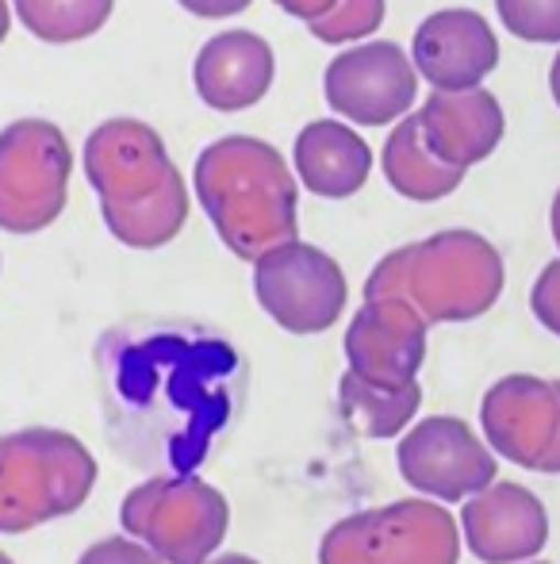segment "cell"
<instances>
[{"mask_svg":"<svg viewBox=\"0 0 560 564\" xmlns=\"http://www.w3.org/2000/svg\"><path fill=\"white\" fill-rule=\"evenodd\" d=\"M426 330H430V323L407 300H365L345 327L342 341L350 372H358L361 380L376 388L415 384L426 361Z\"/></svg>","mask_w":560,"mask_h":564,"instance_id":"12","label":"cell"},{"mask_svg":"<svg viewBox=\"0 0 560 564\" xmlns=\"http://www.w3.org/2000/svg\"><path fill=\"white\" fill-rule=\"evenodd\" d=\"M105 224L116 242L131 246V250H162V246H169L188 224L185 177H177L169 188H162L154 200L139 204V208L120 212V216H105Z\"/></svg>","mask_w":560,"mask_h":564,"instance_id":"21","label":"cell"},{"mask_svg":"<svg viewBox=\"0 0 560 564\" xmlns=\"http://www.w3.org/2000/svg\"><path fill=\"white\" fill-rule=\"evenodd\" d=\"M277 8H284L288 15H296V20H304V23H315V20H322V15H330L334 12L342 0H273Z\"/></svg>","mask_w":560,"mask_h":564,"instance_id":"29","label":"cell"},{"mask_svg":"<svg viewBox=\"0 0 560 564\" xmlns=\"http://www.w3.org/2000/svg\"><path fill=\"white\" fill-rule=\"evenodd\" d=\"M208 564H262V561L246 557V553H219V557H211Z\"/></svg>","mask_w":560,"mask_h":564,"instance_id":"31","label":"cell"},{"mask_svg":"<svg viewBox=\"0 0 560 564\" xmlns=\"http://www.w3.org/2000/svg\"><path fill=\"white\" fill-rule=\"evenodd\" d=\"M461 534L472 557L484 564L534 561L549 542L546 503L530 488L495 480L461 507Z\"/></svg>","mask_w":560,"mask_h":564,"instance_id":"14","label":"cell"},{"mask_svg":"<svg viewBox=\"0 0 560 564\" xmlns=\"http://www.w3.org/2000/svg\"><path fill=\"white\" fill-rule=\"evenodd\" d=\"M503 284V253L476 230L453 227L384 253L365 281V300L399 296L426 323H472L492 312Z\"/></svg>","mask_w":560,"mask_h":564,"instance_id":"3","label":"cell"},{"mask_svg":"<svg viewBox=\"0 0 560 564\" xmlns=\"http://www.w3.org/2000/svg\"><path fill=\"white\" fill-rule=\"evenodd\" d=\"M381 165H384L388 185L396 188L404 200H415V204L446 200L464 181V170H453V165L438 162V158L426 150L419 116H404L396 123V131H388L384 150H381Z\"/></svg>","mask_w":560,"mask_h":564,"instance_id":"19","label":"cell"},{"mask_svg":"<svg viewBox=\"0 0 560 564\" xmlns=\"http://www.w3.org/2000/svg\"><path fill=\"white\" fill-rule=\"evenodd\" d=\"M384 23V0H342L330 15L307 23L319 43H358V39L376 35Z\"/></svg>","mask_w":560,"mask_h":564,"instance_id":"23","label":"cell"},{"mask_svg":"<svg viewBox=\"0 0 560 564\" xmlns=\"http://www.w3.org/2000/svg\"><path fill=\"white\" fill-rule=\"evenodd\" d=\"M369 564H457L461 530L438 499H396L365 511Z\"/></svg>","mask_w":560,"mask_h":564,"instance_id":"15","label":"cell"},{"mask_svg":"<svg viewBox=\"0 0 560 564\" xmlns=\"http://www.w3.org/2000/svg\"><path fill=\"white\" fill-rule=\"evenodd\" d=\"M74 150L51 119H15L0 131V230L39 235L66 212Z\"/></svg>","mask_w":560,"mask_h":564,"instance_id":"6","label":"cell"},{"mask_svg":"<svg viewBox=\"0 0 560 564\" xmlns=\"http://www.w3.org/2000/svg\"><path fill=\"white\" fill-rule=\"evenodd\" d=\"M523 564H546V561H523Z\"/></svg>","mask_w":560,"mask_h":564,"instance_id":"36","label":"cell"},{"mask_svg":"<svg viewBox=\"0 0 560 564\" xmlns=\"http://www.w3.org/2000/svg\"><path fill=\"white\" fill-rule=\"evenodd\" d=\"M193 188L234 258L257 261L296 238L299 185L273 142L254 134L216 139L196 158Z\"/></svg>","mask_w":560,"mask_h":564,"instance_id":"2","label":"cell"},{"mask_svg":"<svg viewBox=\"0 0 560 564\" xmlns=\"http://www.w3.org/2000/svg\"><path fill=\"white\" fill-rule=\"evenodd\" d=\"M557 388H560V380H557ZM541 473H560V426H557V442H553V449H549L546 468H541Z\"/></svg>","mask_w":560,"mask_h":564,"instance_id":"30","label":"cell"},{"mask_svg":"<svg viewBox=\"0 0 560 564\" xmlns=\"http://www.w3.org/2000/svg\"><path fill=\"white\" fill-rule=\"evenodd\" d=\"M399 476L438 503L472 499L495 484V449L457 415H430L399 438Z\"/></svg>","mask_w":560,"mask_h":564,"instance_id":"10","label":"cell"},{"mask_svg":"<svg viewBox=\"0 0 560 564\" xmlns=\"http://www.w3.org/2000/svg\"><path fill=\"white\" fill-rule=\"evenodd\" d=\"M85 177L100 200V216H120L154 200L180 177L162 134L131 116L105 119L85 139Z\"/></svg>","mask_w":560,"mask_h":564,"instance_id":"8","label":"cell"},{"mask_svg":"<svg viewBox=\"0 0 560 564\" xmlns=\"http://www.w3.org/2000/svg\"><path fill=\"white\" fill-rule=\"evenodd\" d=\"M549 89H553V100H557V108H560V54L553 58V69H549Z\"/></svg>","mask_w":560,"mask_h":564,"instance_id":"33","label":"cell"},{"mask_svg":"<svg viewBox=\"0 0 560 564\" xmlns=\"http://www.w3.org/2000/svg\"><path fill=\"white\" fill-rule=\"evenodd\" d=\"M411 62L433 93H469L499 66V39L472 8H441L415 28Z\"/></svg>","mask_w":560,"mask_h":564,"instance_id":"13","label":"cell"},{"mask_svg":"<svg viewBox=\"0 0 560 564\" xmlns=\"http://www.w3.org/2000/svg\"><path fill=\"white\" fill-rule=\"evenodd\" d=\"M254 292L265 315L288 335L330 330L350 300L342 265L304 238L273 246L254 261Z\"/></svg>","mask_w":560,"mask_h":564,"instance_id":"7","label":"cell"},{"mask_svg":"<svg viewBox=\"0 0 560 564\" xmlns=\"http://www.w3.org/2000/svg\"><path fill=\"white\" fill-rule=\"evenodd\" d=\"M415 116H419L426 150L453 170L487 162L507 131L503 105L484 85L469 93H430Z\"/></svg>","mask_w":560,"mask_h":564,"instance_id":"16","label":"cell"},{"mask_svg":"<svg viewBox=\"0 0 560 564\" xmlns=\"http://www.w3.org/2000/svg\"><path fill=\"white\" fill-rule=\"evenodd\" d=\"M495 12L523 43H560V0H495Z\"/></svg>","mask_w":560,"mask_h":564,"instance_id":"24","label":"cell"},{"mask_svg":"<svg viewBox=\"0 0 560 564\" xmlns=\"http://www.w3.org/2000/svg\"><path fill=\"white\" fill-rule=\"evenodd\" d=\"M549 224H553V238H557V246H560V188H557V196H553V212H549Z\"/></svg>","mask_w":560,"mask_h":564,"instance_id":"34","label":"cell"},{"mask_svg":"<svg viewBox=\"0 0 560 564\" xmlns=\"http://www.w3.org/2000/svg\"><path fill=\"white\" fill-rule=\"evenodd\" d=\"M97 484V457L81 438L28 426L0 438V534H28L81 511Z\"/></svg>","mask_w":560,"mask_h":564,"instance_id":"4","label":"cell"},{"mask_svg":"<svg viewBox=\"0 0 560 564\" xmlns=\"http://www.w3.org/2000/svg\"><path fill=\"white\" fill-rule=\"evenodd\" d=\"M20 23L54 46L81 43L112 20L116 0H12Z\"/></svg>","mask_w":560,"mask_h":564,"instance_id":"22","label":"cell"},{"mask_svg":"<svg viewBox=\"0 0 560 564\" xmlns=\"http://www.w3.org/2000/svg\"><path fill=\"white\" fill-rule=\"evenodd\" d=\"M338 403H342L345 423L365 438H396L407 431V423L415 419L422 403L419 380L404 388H376L369 380H361L358 372H345L338 380Z\"/></svg>","mask_w":560,"mask_h":564,"instance_id":"20","label":"cell"},{"mask_svg":"<svg viewBox=\"0 0 560 564\" xmlns=\"http://www.w3.org/2000/svg\"><path fill=\"white\" fill-rule=\"evenodd\" d=\"M277 77L273 46L257 31H223L196 54V93L216 112H246L262 105Z\"/></svg>","mask_w":560,"mask_h":564,"instance_id":"17","label":"cell"},{"mask_svg":"<svg viewBox=\"0 0 560 564\" xmlns=\"http://www.w3.org/2000/svg\"><path fill=\"white\" fill-rule=\"evenodd\" d=\"M8 31H12V4L0 0V43L8 39Z\"/></svg>","mask_w":560,"mask_h":564,"instance_id":"32","label":"cell"},{"mask_svg":"<svg viewBox=\"0 0 560 564\" xmlns=\"http://www.w3.org/2000/svg\"><path fill=\"white\" fill-rule=\"evenodd\" d=\"M120 527L165 564H208L231 527V507L200 476H146L128 491Z\"/></svg>","mask_w":560,"mask_h":564,"instance_id":"5","label":"cell"},{"mask_svg":"<svg viewBox=\"0 0 560 564\" xmlns=\"http://www.w3.org/2000/svg\"><path fill=\"white\" fill-rule=\"evenodd\" d=\"M319 564H369V553H365V511L345 514L342 522H334V527L322 534Z\"/></svg>","mask_w":560,"mask_h":564,"instance_id":"25","label":"cell"},{"mask_svg":"<svg viewBox=\"0 0 560 564\" xmlns=\"http://www.w3.org/2000/svg\"><path fill=\"white\" fill-rule=\"evenodd\" d=\"M530 307H534V319H538L549 335L560 338V258H553L538 273V281H534V289H530Z\"/></svg>","mask_w":560,"mask_h":564,"instance_id":"27","label":"cell"},{"mask_svg":"<svg viewBox=\"0 0 560 564\" xmlns=\"http://www.w3.org/2000/svg\"><path fill=\"white\" fill-rule=\"evenodd\" d=\"M0 564H15L12 557H4V553H0Z\"/></svg>","mask_w":560,"mask_h":564,"instance_id":"35","label":"cell"},{"mask_svg":"<svg viewBox=\"0 0 560 564\" xmlns=\"http://www.w3.org/2000/svg\"><path fill=\"white\" fill-rule=\"evenodd\" d=\"M480 426H484L487 446L499 457L541 473L560 426L557 380L530 377V372H510L495 380L480 403Z\"/></svg>","mask_w":560,"mask_h":564,"instance_id":"11","label":"cell"},{"mask_svg":"<svg viewBox=\"0 0 560 564\" xmlns=\"http://www.w3.org/2000/svg\"><path fill=\"white\" fill-rule=\"evenodd\" d=\"M327 105L342 119L361 127L399 123L419 100V69L404 46L388 39L358 43L342 51L322 74Z\"/></svg>","mask_w":560,"mask_h":564,"instance_id":"9","label":"cell"},{"mask_svg":"<svg viewBox=\"0 0 560 564\" xmlns=\"http://www.w3.org/2000/svg\"><path fill=\"white\" fill-rule=\"evenodd\" d=\"M77 564H165V561L157 557L150 545H142L139 538L116 534V538H105V542L89 545V550L77 557Z\"/></svg>","mask_w":560,"mask_h":564,"instance_id":"26","label":"cell"},{"mask_svg":"<svg viewBox=\"0 0 560 564\" xmlns=\"http://www.w3.org/2000/svg\"><path fill=\"white\" fill-rule=\"evenodd\" d=\"M185 12L200 15V20H227V15L246 12L254 0H177Z\"/></svg>","mask_w":560,"mask_h":564,"instance_id":"28","label":"cell"},{"mask_svg":"<svg viewBox=\"0 0 560 564\" xmlns=\"http://www.w3.org/2000/svg\"><path fill=\"white\" fill-rule=\"evenodd\" d=\"M292 162L307 193L322 200H350L373 173V150L365 134H358L342 119H315L296 134Z\"/></svg>","mask_w":560,"mask_h":564,"instance_id":"18","label":"cell"},{"mask_svg":"<svg viewBox=\"0 0 560 564\" xmlns=\"http://www.w3.org/2000/svg\"><path fill=\"white\" fill-rule=\"evenodd\" d=\"M105 411L116 449L193 476L234 415L242 361L231 341L193 323L142 319L100 338Z\"/></svg>","mask_w":560,"mask_h":564,"instance_id":"1","label":"cell"}]
</instances>
